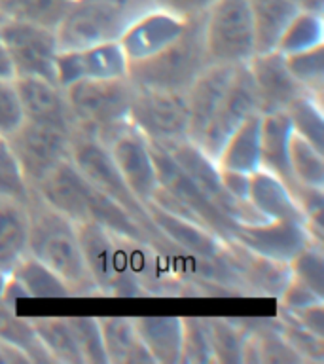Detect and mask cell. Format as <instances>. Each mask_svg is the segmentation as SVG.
<instances>
[{
    "instance_id": "6da1fadb",
    "label": "cell",
    "mask_w": 324,
    "mask_h": 364,
    "mask_svg": "<svg viewBox=\"0 0 324 364\" xmlns=\"http://www.w3.org/2000/svg\"><path fill=\"white\" fill-rule=\"evenodd\" d=\"M28 210V239L27 252L44 262L68 284L74 296H97L93 279L85 267L82 249H80L76 226L67 216L45 205L34 193Z\"/></svg>"
},
{
    "instance_id": "7a4b0ae2",
    "label": "cell",
    "mask_w": 324,
    "mask_h": 364,
    "mask_svg": "<svg viewBox=\"0 0 324 364\" xmlns=\"http://www.w3.org/2000/svg\"><path fill=\"white\" fill-rule=\"evenodd\" d=\"M135 85L129 78L78 80L65 87L80 133L110 146V142L131 127L129 108Z\"/></svg>"
},
{
    "instance_id": "3957f363",
    "label": "cell",
    "mask_w": 324,
    "mask_h": 364,
    "mask_svg": "<svg viewBox=\"0 0 324 364\" xmlns=\"http://www.w3.org/2000/svg\"><path fill=\"white\" fill-rule=\"evenodd\" d=\"M203 36V14L188 17L178 38L144 61L129 63L127 78L136 87L186 91L209 65Z\"/></svg>"
},
{
    "instance_id": "277c9868",
    "label": "cell",
    "mask_w": 324,
    "mask_h": 364,
    "mask_svg": "<svg viewBox=\"0 0 324 364\" xmlns=\"http://www.w3.org/2000/svg\"><path fill=\"white\" fill-rule=\"evenodd\" d=\"M148 8H152L150 0H72L55 28L59 50L119 40L129 23Z\"/></svg>"
},
{
    "instance_id": "5b68a950",
    "label": "cell",
    "mask_w": 324,
    "mask_h": 364,
    "mask_svg": "<svg viewBox=\"0 0 324 364\" xmlns=\"http://www.w3.org/2000/svg\"><path fill=\"white\" fill-rule=\"evenodd\" d=\"M70 161L76 165V169L82 173V176L90 182L91 186H95L97 190L107 193L108 198L118 201L146 230L148 235L153 239L156 249L161 250V252L169 249L173 243L156 230L150 216H148L146 207L131 193V190L125 184L124 176L114 164L112 154H110L108 146L95 141L93 136L76 131L70 136Z\"/></svg>"
},
{
    "instance_id": "8992f818",
    "label": "cell",
    "mask_w": 324,
    "mask_h": 364,
    "mask_svg": "<svg viewBox=\"0 0 324 364\" xmlns=\"http://www.w3.org/2000/svg\"><path fill=\"white\" fill-rule=\"evenodd\" d=\"M203 36L210 63H249L256 53L249 0H216L203 14Z\"/></svg>"
},
{
    "instance_id": "52a82bcc",
    "label": "cell",
    "mask_w": 324,
    "mask_h": 364,
    "mask_svg": "<svg viewBox=\"0 0 324 364\" xmlns=\"http://www.w3.org/2000/svg\"><path fill=\"white\" fill-rule=\"evenodd\" d=\"M0 44L4 46L14 65L16 78L55 80V57L59 51L55 28L38 23L0 17Z\"/></svg>"
},
{
    "instance_id": "ba28073f",
    "label": "cell",
    "mask_w": 324,
    "mask_h": 364,
    "mask_svg": "<svg viewBox=\"0 0 324 364\" xmlns=\"http://www.w3.org/2000/svg\"><path fill=\"white\" fill-rule=\"evenodd\" d=\"M129 122L148 142L188 139L186 91L136 87L131 99Z\"/></svg>"
},
{
    "instance_id": "9c48e42d",
    "label": "cell",
    "mask_w": 324,
    "mask_h": 364,
    "mask_svg": "<svg viewBox=\"0 0 324 364\" xmlns=\"http://www.w3.org/2000/svg\"><path fill=\"white\" fill-rule=\"evenodd\" d=\"M6 141L31 188L70 158V135L51 125L23 119V124L6 136Z\"/></svg>"
},
{
    "instance_id": "30bf717a",
    "label": "cell",
    "mask_w": 324,
    "mask_h": 364,
    "mask_svg": "<svg viewBox=\"0 0 324 364\" xmlns=\"http://www.w3.org/2000/svg\"><path fill=\"white\" fill-rule=\"evenodd\" d=\"M158 144V142H156ZM171 154V158L175 159L178 167L186 173L195 186L224 213V215L233 220L235 224H250V222L264 220L256 213L250 203H241L235 198L224 190L220 181V167L216 165V159H212L207 152H203L195 142L180 139V141L159 144Z\"/></svg>"
},
{
    "instance_id": "8fae6325",
    "label": "cell",
    "mask_w": 324,
    "mask_h": 364,
    "mask_svg": "<svg viewBox=\"0 0 324 364\" xmlns=\"http://www.w3.org/2000/svg\"><path fill=\"white\" fill-rule=\"evenodd\" d=\"M150 150H152L153 165L158 171L159 186L167 190V192L176 198L180 203H184L188 209L192 210L193 215L198 216V220L218 233L224 241H232L233 228L235 222L230 220L207 196H205L195 182L178 167L175 159L171 158V154L163 146H159L156 142H148Z\"/></svg>"
},
{
    "instance_id": "7c38bea8",
    "label": "cell",
    "mask_w": 324,
    "mask_h": 364,
    "mask_svg": "<svg viewBox=\"0 0 324 364\" xmlns=\"http://www.w3.org/2000/svg\"><path fill=\"white\" fill-rule=\"evenodd\" d=\"M232 241L256 255L288 264L303 247L317 239L313 237L303 220H260L235 224Z\"/></svg>"
},
{
    "instance_id": "4fadbf2b",
    "label": "cell",
    "mask_w": 324,
    "mask_h": 364,
    "mask_svg": "<svg viewBox=\"0 0 324 364\" xmlns=\"http://www.w3.org/2000/svg\"><path fill=\"white\" fill-rule=\"evenodd\" d=\"M254 112H258L254 82H252L249 67L244 63V65H237V68H235L232 84H230L226 95L216 108V112L212 114L210 122L205 127L198 146L203 152L209 154L210 158L216 159L220 148L227 141V136L243 124V119H247L250 114Z\"/></svg>"
},
{
    "instance_id": "5bb4252c",
    "label": "cell",
    "mask_w": 324,
    "mask_h": 364,
    "mask_svg": "<svg viewBox=\"0 0 324 364\" xmlns=\"http://www.w3.org/2000/svg\"><path fill=\"white\" fill-rule=\"evenodd\" d=\"M127 70L129 59L125 57L118 40L76 50H59L55 57V80L63 90L85 78H127Z\"/></svg>"
},
{
    "instance_id": "9a60e30c",
    "label": "cell",
    "mask_w": 324,
    "mask_h": 364,
    "mask_svg": "<svg viewBox=\"0 0 324 364\" xmlns=\"http://www.w3.org/2000/svg\"><path fill=\"white\" fill-rule=\"evenodd\" d=\"M186 21L173 11L152 6L129 23L118 42L129 63L144 61L173 44L186 27Z\"/></svg>"
},
{
    "instance_id": "2e32d148",
    "label": "cell",
    "mask_w": 324,
    "mask_h": 364,
    "mask_svg": "<svg viewBox=\"0 0 324 364\" xmlns=\"http://www.w3.org/2000/svg\"><path fill=\"white\" fill-rule=\"evenodd\" d=\"M108 150L131 193L146 205L159 186L158 171L146 139L131 125L110 142Z\"/></svg>"
},
{
    "instance_id": "e0dca14e",
    "label": "cell",
    "mask_w": 324,
    "mask_h": 364,
    "mask_svg": "<svg viewBox=\"0 0 324 364\" xmlns=\"http://www.w3.org/2000/svg\"><path fill=\"white\" fill-rule=\"evenodd\" d=\"M14 84L21 101L23 118L28 122H36V124L57 127L70 136L78 131L63 87L50 80L36 78V76L14 78Z\"/></svg>"
},
{
    "instance_id": "ac0fdd59",
    "label": "cell",
    "mask_w": 324,
    "mask_h": 364,
    "mask_svg": "<svg viewBox=\"0 0 324 364\" xmlns=\"http://www.w3.org/2000/svg\"><path fill=\"white\" fill-rule=\"evenodd\" d=\"M247 67L254 82L256 107L260 114L284 110L292 99L303 91L288 73L281 51L271 50L266 53H254L247 63Z\"/></svg>"
},
{
    "instance_id": "d6986e66",
    "label": "cell",
    "mask_w": 324,
    "mask_h": 364,
    "mask_svg": "<svg viewBox=\"0 0 324 364\" xmlns=\"http://www.w3.org/2000/svg\"><path fill=\"white\" fill-rule=\"evenodd\" d=\"M224 260L235 272L247 294L279 298L292 277L288 264L256 255L235 241H226Z\"/></svg>"
},
{
    "instance_id": "ffe728a7",
    "label": "cell",
    "mask_w": 324,
    "mask_h": 364,
    "mask_svg": "<svg viewBox=\"0 0 324 364\" xmlns=\"http://www.w3.org/2000/svg\"><path fill=\"white\" fill-rule=\"evenodd\" d=\"M235 65L209 63L186 90L188 101V141L198 144L205 127L232 84Z\"/></svg>"
},
{
    "instance_id": "44dd1931",
    "label": "cell",
    "mask_w": 324,
    "mask_h": 364,
    "mask_svg": "<svg viewBox=\"0 0 324 364\" xmlns=\"http://www.w3.org/2000/svg\"><path fill=\"white\" fill-rule=\"evenodd\" d=\"M80 249L84 256L85 267L95 283L99 294L116 296L118 287V235L108 232L97 222H76Z\"/></svg>"
},
{
    "instance_id": "7402d4cb",
    "label": "cell",
    "mask_w": 324,
    "mask_h": 364,
    "mask_svg": "<svg viewBox=\"0 0 324 364\" xmlns=\"http://www.w3.org/2000/svg\"><path fill=\"white\" fill-rule=\"evenodd\" d=\"M144 207L156 230L182 252L201 260H216L224 255L226 241L207 226L188 220L184 216L173 215L158 205L148 203Z\"/></svg>"
},
{
    "instance_id": "603a6c76",
    "label": "cell",
    "mask_w": 324,
    "mask_h": 364,
    "mask_svg": "<svg viewBox=\"0 0 324 364\" xmlns=\"http://www.w3.org/2000/svg\"><path fill=\"white\" fill-rule=\"evenodd\" d=\"M33 190L45 205L67 216L74 224L87 220V196L91 184L76 169L70 158L57 165Z\"/></svg>"
},
{
    "instance_id": "cb8c5ba5",
    "label": "cell",
    "mask_w": 324,
    "mask_h": 364,
    "mask_svg": "<svg viewBox=\"0 0 324 364\" xmlns=\"http://www.w3.org/2000/svg\"><path fill=\"white\" fill-rule=\"evenodd\" d=\"M249 203L264 220L306 222L288 184L264 169L254 171L250 175Z\"/></svg>"
},
{
    "instance_id": "d4e9b609",
    "label": "cell",
    "mask_w": 324,
    "mask_h": 364,
    "mask_svg": "<svg viewBox=\"0 0 324 364\" xmlns=\"http://www.w3.org/2000/svg\"><path fill=\"white\" fill-rule=\"evenodd\" d=\"M294 129L284 110L261 114L260 122V169L273 173L286 184L294 182L288 161L290 136Z\"/></svg>"
},
{
    "instance_id": "484cf974",
    "label": "cell",
    "mask_w": 324,
    "mask_h": 364,
    "mask_svg": "<svg viewBox=\"0 0 324 364\" xmlns=\"http://www.w3.org/2000/svg\"><path fill=\"white\" fill-rule=\"evenodd\" d=\"M135 318L136 334L146 347L153 363L180 364L182 353V317L176 315H152Z\"/></svg>"
},
{
    "instance_id": "4316f807",
    "label": "cell",
    "mask_w": 324,
    "mask_h": 364,
    "mask_svg": "<svg viewBox=\"0 0 324 364\" xmlns=\"http://www.w3.org/2000/svg\"><path fill=\"white\" fill-rule=\"evenodd\" d=\"M260 112L250 114L227 136V141L216 156V165L220 169L243 171L250 175L260 169Z\"/></svg>"
},
{
    "instance_id": "83f0119b",
    "label": "cell",
    "mask_w": 324,
    "mask_h": 364,
    "mask_svg": "<svg viewBox=\"0 0 324 364\" xmlns=\"http://www.w3.org/2000/svg\"><path fill=\"white\" fill-rule=\"evenodd\" d=\"M101 328L102 346L107 353V360L112 364L127 363H153L150 353L142 346L136 334L133 317H97Z\"/></svg>"
},
{
    "instance_id": "f1b7e54d",
    "label": "cell",
    "mask_w": 324,
    "mask_h": 364,
    "mask_svg": "<svg viewBox=\"0 0 324 364\" xmlns=\"http://www.w3.org/2000/svg\"><path fill=\"white\" fill-rule=\"evenodd\" d=\"M28 210L16 199L0 196V269L10 273L27 252Z\"/></svg>"
},
{
    "instance_id": "f546056e",
    "label": "cell",
    "mask_w": 324,
    "mask_h": 364,
    "mask_svg": "<svg viewBox=\"0 0 324 364\" xmlns=\"http://www.w3.org/2000/svg\"><path fill=\"white\" fill-rule=\"evenodd\" d=\"M256 53L277 50L284 27L298 14L290 0H249Z\"/></svg>"
},
{
    "instance_id": "4dcf8cb0",
    "label": "cell",
    "mask_w": 324,
    "mask_h": 364,
    "mask_svg": "<svg viewBox=\"0 0 324 364\" xmlns=\"http://www.w3.org/2000/svg\"><path fill=\"white\" fill-rule=\"evenodd\" d=\"M31 324L51 363L85 364L67 317H34Z\"/></svg>"
},
{
    "instance_id": "1f68e13d",
    "label": "cell",
    "mask_w": 324,
    "mask_h": 364,
    "mask_svg": "<svg viewBox=\"0 0 324 364\" xmlns=\"http://www.w3.org/2000/svg\"><path fill=\"white\" fill-rule=\"evenodd\" d=\"M10 277L21 284L28 298H70L74 296L68 284L53 269H50L44 262H40L28 252H25L16 262V266L11 267Z\"/></svg>"
},
{
    "instance_id": "d6a6232c",
    "label": "cell",
    "mask_w": 324,
    "mask_h": 364,
    "mask_svg": "<svg viewBox=\"0 0 324 364\" xmlns=\"http://www.w3.org/2000/svg\"><path fill=\"white\" fill-rule=\"evenodd\" d=\"M296 135L303 136L313 146L324 152V110L323 99L309 91H301L294 97L288 107L284 108Z\"/></svg>"
},
{
    "instance_id": "836d02e7",
    "label": "cell",
    "mask_w": 324,
    "mask_h": 364,
    "mask_svg": "<svg viewBox=\"0 0 324 364\" xmlns=\"http://www.w3.org/2000/svg\"><path fill=\"white\" fill-rule=\"evenodd\" d=\"M0 341L17 347L28 357L31 363H51L48 353L34 334L31 318H21L16 315L14 306H8L0 300Z\"/></svg>"
},
{
    "instance_id": "e575fe53",
    "label": "cell",
    "mask_w": 324,
    "mask_h": 364,
    "mask_svg": "<svg viewBox=\"0 0 324 364\" xmlns=\"http://www.w3.org/2000/svg\"><path fill=\"white\" fill-rule=\"evenodd\" d=\"M324 44V17L323 14L313 11H298L277 42V51L283 55L311 50L315 46Z\"/></svg>"
},
{
    "instance_id": "d590c367",
    "label": "cell",
    "mask_w": 324,
    "mask_h": 364,
    "mask_svg": "<svg viewBox=\"0 0 324 364\" xmlns=\"http://www.w3.org/2000/svg\"><path fill=\"white\" fill-rule=\"evenodd\" d=\"M72 0H0V17L57 28Z\"/></svg>"
},
{
    "instance_id": "8d00e7d4",
    "label": "cell",
    "mask_w": 324,
    "mask_h": 364,
    "mask_svg": "<svg viewBox=\"0 0 324 364\" xmlns=\"http://www.w3.org/2000/svg\"><path fill=\"white\" fill-rule=\"evenodd\" d=\"M290 171L296 182L313 188H324V152L303 136L292 133L288 146Z\"/></svg>"
},
{
    "instance_id": "74e56055",
    "label": "cell",
    "mask_w": 324,
    "mask_h": 364,
    "mask_svg": "<svg viewBox=\"0 0 324 364\" xmlns=\"http://www.w3.org/2000/svg\"><path fill=\"white\" fill-rule=\"evenodd\" d=\"M275 328L279 334L283 336V340L288 343L292 351L301 358V363H317L320 364L324 360V338L317 336L300 323H296L288 313L279 309V315L273 318Z\"/></svg>"
},
{
    "instance_id": "f35d334b",
    "label": "cell",
    "mask_w": 324,
    "mask_h": 364,
    "mask_svg": "<svg viewBox=\"0 0 324 364\" xmlns=\"http://www.w3.org/2000/svg\"><path fill=\"white\" fill-rule=\"evenodd\" d=\"M284 63L292 78L301 85V90L309 91L318 99H323L324 91V44L315 46L311 50L298 51L284 55Z\"/></svg>"
},
{
    "instance_id": "ab89813d",
    "label": "cell",
    "mask_w": 324,
    "mask_h": 364,
    "mask_svg": "<svg viewBox=\"0 0 324 364\" xmlns=\"http://www.w3.org/2000/svg\"><path fill=\"white\" fill-rule=\"evenodd\" d=\"M210 346L215 363H241V347L244 340V324L224 317L209 318Z\"/></svg>"
},
{
    "instance_id": "60d3db41",
    "label": "cell",
    "mask_w": 324,
    "mask_h": 364,
    "mask_svg": "<svg viewBox=\"0 0 324 364\" xmlns=\"http://www.w3.org/2000/svg\"><path fill=\"white\" fill-rule=\"evenodd\" d=\"M215 363L210 346L209 318L182 317V353L180 364Z\"/></svg>"
},
{
    "instance_id": "b9f144b4",
    "label": "cell",
    "mask_w": 324,
    "mask_h": 364,
    "mask_svg": "<svg viewBox=\"0 0 324 364\" xmlns=\"http://www.w3.org/2000/svg\"><path fill=\"white\" fill-rule=\"evenodd\" d=\"M0 196L16 199L27 207L33 198V188L28 186L16 156L11 152L6 136H0Z\"/></svg>"
},
{
    "instance_id": "7bdbcfd3",
    "label": "cell",
    "mask_w": 324,
    "mask_h": 364,
    "mask_svg": "<svg viewBox=\"0 0 324 364\" xmlns=\"http://www.w3.org/2000/svg\"><path fill=\"white\" fill-rule=\"evenodd\" d=\"M292 277L307 284L318 296H324V250L323 243L311 241L288 262Z\"/></svg>"
},
{
    "instance_id": "ee69618b",
    "label": "cell",
    "mask_w": 324,
    "mask_h": 364,
    "mask_svg": "<svg viewBox=\"0 0 324 364\" xmlns=\"http://www.w3.org/2000/svg\"><path fill=\"white\" fill-rule=\"evenodd\" d=\"M85 364H108L97 317H67Z\"/></svg>"
},
{
    "instance_id": "f6af8a7d",
    "label": "cell",
    "mask_w": 324,
    "mask_h": 364,
    "mask_svg": "<svg viewBox=\"0 0 324 364\" xmlns=\"http://www.w3.org/2000/svg\"><path fill=\"white\" fill-rule=\"evenodd\" d=\"M23 108L14 80H0V136H8L23 124Z\"/></svg>"
},
{
    "instance_id": "bcb514c9",
    "label": "cell",
    "mask_w": 324,
    "mask_h": 364,
    "mask_svg": "<svg viewBox=\"0 0 324 364\" xmlns=\"http://www.w3.org/2000/svg\"><path fill=\"white\" fill-rule=\"evenodd\" d=\"M281 304V309H301V307L313 306L317 301H324V296H318L315 290H311L307 284L300 283L298 279L290 277L288 284L284 287L281 296L277 298Z\"/></svg>"
},
{
    "instance_id": "7dc6e473",
    "label": "cell",
    "mask_w": 324,
    "mask_h": 364,
    "mask_svg": "<svg viewBox=\"0 0 324 364\" xmlns=\"http://www.w3.org/2000/svg\"><path fill=\"white\" fill-rule=\"evenodd\" d=\"M215 2L216 0H150V4L156 6V8L173 11V14L184 17V19L193 16H201Z\"/></svg>"
},
{
    "instance_id": "c3c4849f",
    "label": "cell",
    "mask_w": 324,
    "mask_h": 364,
    "mask_svg": "<svg viewBox=\"0 0 324 364\" xmlns=\"http://www.w3.org/2000/svg\"><path fill=\"white\" fill-rule=\"evenodd\" d=\"M283 311L288 313L296 323H300L307 330L324 338V301H317V304L301 307V309H292V311L283 309Z\"/></svg>"
},
{
    "instance_id": "681fc988",
    "label": "cell",
    "mask_w": 324,
    "mask_h": 364,
    "mask_svg": "<svg viewBox=\"0 0 324 364\" xmlns=\"http://www.w3.org/2000/svg\"><path fill=\"white\" fill-rule=\"evenodd\" d=\"M222 186L232 198H235L241 203H249L250 192V173L232 169H220Z\"/></svg>"
},
{
    "instance_id": "f907efd6",
    "label": "cell",
    "mask_w": 324,
    "mask_h": 364,
    "mask_svg": "<svg viewBox=\"0 0 324 364\" xmlns=\"http://www.w3.org/2000/svg\"><path fill=\"white\" fill-rule=\"evenodd\" d=\"M21 363H31L28 357L23 351H19L17 347L0 341V364H21Z\"/></svg>"
},
{
    "instance_id": "816d5d0a",
    "label": "cell",
    "mask_w": 324,
    "mask_h": 364,
    "mask_svg": "<svg viewBox=\"0 0 324 364\" xmlns=\"http://www.w3.org/2000/svg\"><path fill=\"white\" fill-rule=\"evenodd\" d=\"M16 73H14V65L10 61V55L2 44H0V80H14Z\"/></svg>"
},
{
    "instance_id": "f5cc1de1",
    "label": "cell",
    "mask_w": 324,
    "mask_h": 364,
    "mask_svg": "<svg viewBox=\"0 0 324 364\" xmlns=\"http://www.w3.org/2000/svg\"><path fill=\"white\" fill-rule=\"evenodd\" d=\"M298 11H313L324 16V0H290Z\"/></svg>"
},
{
    "instance_id": "db71d44e",
    "label": "cell",
    "mask_w": 324,
    "mask_h": 364,
    "mask_svg": "<svg viewBox=\"0 0 324 364\" xmlns=\"http://www.w3.org/2000/svg\"><path fill=\"white\" fill-rule=\"evenodd\" d=\"M8 277H10V273H6L0 269V296H2V292H4V287H6V283H8Z\"/></svg>"
}]
</instances>
